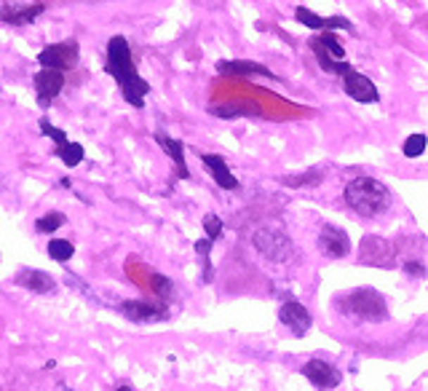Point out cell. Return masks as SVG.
Returning <instances> with one entry per match:
<instances>
[{
  "mask_svg": "<svg viewBox=\"0 0 428 391\" xmlns=\"http://www.w3.org/2000/svg\"><path fill=\"white\" fill-rule=\"evenodd\" d=\"M383 252H388V247L377 236H370V239L361 242V263H386Z\"/></svg>",
  "mask_w": 428,
  "mask_h": 391,
  "instance_id": "19",
  "label": "cell"
},
{
  "mask_svg": "<svg viewBox=\"0 0 428 391\" xmlns=\"http://www.w3.org/2000/svg\"><path fill=\"white\" fill-rule=\"evenodd\" d=\"M65 391H73V389H65Z\"/></svg>",
  "mask_w": 428,
  "mask_h": 391,
  "instance_id": "31",
  "label": "cell"
},
{
  "mask_svg": "<svg viewBox=\"0 0 428 391\" xmlns=\"http://www.w3.org/2000/svg\"><path fill=\"white\" fill-rule=\"evenodd\" d=\"M426 145H428V137L426 135H410L407 139H404V156L407 159H417L423 150H426Z\"/></svg>",
  "mask_w": 428,
  "mask_h": 391,
  "instance_id": "23",
  "label": "cell"
},
{
  "mask_svg": "<svg viewBox=\"0 0 428 391\" xmlns=\"http://www.w3.org/2000/svg\"><path fill=\"white\" fill-rule=\"evenodd\" d=\"M343 86H346V94L351 99H356V102H377L380 94H377V89H374V83L359 73V70L348 68L343 73Z\"/></svg>",
  "mask_w": 428,
  "mask_h": 391,
  "instance_id": "8",
  "label": "cell"
},
{
  "mask_svg": "<svg viewBox=\"0 0 428 391\" xmlns=\"http://www.w3.org/2000/svg\"><path fill=\"white\" fill-rule=\"evenodd\" d=\"M40 132H43V135L46 137H51L54 142H56V145H65L67 142V137H65V132H62V129H56V126H54V123H49L46 121V118H40Z\"/></svg>",
  "mask_w": 428,
  "mask_h": 391,
  "instance_id": "26",
  "label": "cell"
},
{
  "mask_svg": "<svg viewBox=\"0 0 428 391\" xmlns=\"http://www.w3.org/2000/svg\"><path fill=\"white\" fill-rule=\"evenodd\" d=\"M115 391H134V389H129V386H120V389H115Z\"/></svg>",
  "mask_w": 428,
  "mask_h": 391,
  "instance_id": "30",
  "label": "cell"
},
{
  "mask_svg": "<svg viewBox=\"0 0 428 391\" xmlns=\"http://www.w3.org/2000/svg\"><path fill=\"white\" fill-rule=\"evenodd\" d=\"M321 180H324V172H321V169H308L303 175H287L281 182L289 185V188H306V185H319Z\"/></svg>",
  "mask_w": 428,
  "mask_h": 391,
  "instance_id": "20",
  "label": "cell"
},
{
  "mask_svg": "<svg viewBox=\"0 0 428 391\" xmlns=\"http://www.w3.org/2000/svg\"><path fill=\"white\" fill-rule=\"evenodd\" d=\"M303 376H306L308 380L321 391L337 389V386H340V380H343L340 370L332 367L329 362H324V359H310V362L303 364Z\"/></svg>",
  "mask_w": 428,
  "mask_h": 391,
  "instance_id": "7",
  "label": "cell"
},
{
  "mask_svg": "<svg viewBox=\"0 0 428 391\" xmlns=\"http://www.w3.org/2000/svg\"><path fill=\"white\" fill-rule=\"evenodd\" d=\"M156 142L166 150V156L174 161V166H177L180 177L185 180V177H187V163H185V153H182V150H185V148H182V142H180V139H172V137H166V135H156Z\"/></svg>",
  "mask_w": 428,
  "mask_h": 391,
  "instance_id": "18",
  "label": "cell"
},
{
  "mask_svg": "<svg viewBox=\"0 0 428 391\" xmlns=\"http://www.w3.org/2000/svg\"><path fill=\"white\" fill-rule=\"evenodd\" d=\"M319 249L324 252L327 257H346L351 252V239L343 228L337 225H324L319 233Z\"/></svg>",
  "mask_w": 428,
  "mask_h": 391,
  "instance_id": "9",
  "label": "cell"
},
{
  "mask_svg": "<svg viewBox=\"0 0 428 391\" xmlns=\"http://www.w3.org/2000/svg\"><path fill=\"white\" fill-rule=\"evenodd\" d=\"M43 3H35V6H3V11H0V16H3V22H8V25H30L32 19L38 14H43Z\"/></svg>",
  "mask_w": 428,
  "mask_h": 391,
  "instance_id": "16",
  "label": "cell"
},
{
  "mask_svg": "<svg viewBox=\"0 0 428 391\" xmlns=\"http://www.w3.org/2000/svg\"><path fill=\"white\" fill-rule=\"evenodd\" d=\"M80 46L78 41H62V43H51L46 46L43 51L38 54L40 68H51V70H70L75 62H78Z\"/></svg>",
  "mask_w": 428,
  "mask_h": 391,
  "instance_id": "6",
  "label": "cell"
},
{
  "mask_svg": "<svg viewBox=\"0 0 428 391\" xmlns=\"http://www.w3.org/2000/svg\"><path fill=\"white\" fill-rule=\"evenodd\" d=\"M105 70L118 81V89L123 99L132 105V108L142 110L145 108V97L150 92V83L137 73L132 59V49H129V41L123 35H113L107 41V65Z\"/></svg>",
  "mask_w": 428,
  "mask_h": 391,
  "instance_id": "1",
  "label": "cell"
},
{
  "mask_svg": "<svg viewBox=\"0 0 428 391\" xmlns=\"http://www.w3.org/2000/svg\"><path fill=\"white\" fill-rule=\"evenodd\" d=\"M279 319L281 324H287L289 330H292L294 335H306L308 330H310V314L303 303H297V300H287L284 306L279 309Z\"/></svg>",
  "mask_w": 428,
  "mask_h": 391,
  "instance_id": "12",
  "label": "cell"
},
{
  "mask_svg": "<svg viewBox=\"0 0 428 391\" xmlns=\"http://www.w3.org/2000/svg\"><path fill=\"white\" fill-rule=\"evenodd\" d=\"M16 284H22V287L38 292V295H43V292H54V287H56L51 276L38 268H22L16 273Z\"/></svg>",
  "mask_w": 428,
  "mask_h": 391,
  "instance_id": "15",
  "label": "cell"
},
{
  "mask_svg": "<svg viewBox=\"0 0 428 391\" xmlns=\"http://www.w3.org/2000/svg\"><path fill=\"white\" fill-rule=\"evenodd\" d=\"M217 70H220L222 75H265V78H276V75L268 68H263V65H257V62H241V59H236V62H220Z\"/></svg>",
  "mask_w": 428,
  "mask_h": 391,
  "instance_id": "17",
  "label": "cell"
},
{
  "mask_svg": "<svg viewBox=\"0 0 428 391\" xmlns=\"http://www.w3.org/2000/svg\"><path fill=\"white\" fill-rule=\"evenodd\" d=\"M343 303H346L343 309L351 316L364 319V322H380V319H386L388 314L386 297L380 295V292H374V290H353L351 295H346Z\"/></svg>",
  "mask_w": 428,
  "mask_h": 391,
  "instance_id": "3",
  "label": "cell"
},
{
  "mask_svg": "<svg viewBox=\"0 0 428 391\" xmlns=\"http://www.w3.org/2000/svg\"><path fill=\"white\" fill-rule=\"evenodd\" d=\"M201 161H203V166L212 172L214 182L220 185L222 190H236L239 188V180H236V175L227 169V163L220 159V156H212V153H203L201 156Z\"/></svg>",
  "mask_w": 428,
  "mask_h": 391,
  "instance_id": "14",
  "label": "cell"
},
{
  "mask_svg": "<svg viewBox=\"0 0 428 391\" xmlns=\"http://www.w3.org/2000/svg\"><path fill=\"white\" fill-rule=\"evenodd\" d=\"M346 204L359 217H377L391 209V190L372 177H356L346 185Z\"/></svg>",
  "mask_w": 428,
  "mask_h": 391,
  "instance_id": "2",
  "label": "cell"
},
{
  "mask_svg": "<svg viewBox=\"0 0 428 391\" xmlns=\"http://www.w3.org/2000/svg\"><path fill=\"white\" fill-rule=\"evenodd\" d=\"M254 247H257V252L270 260V263H287V260H292L294 255V247L289 242V236L279 228H260L254 230L252 236Z\"/></svg>",
  "mask_w": 428,
  "mask_h": 391,
  "instance_id": "4",
  "label": "cell"
},
{
  "mask_svg": "<svg viewBox=\"0 0 428 391\" xmlns=\"http://www.w3.org/2000/svg\"><path fill=\"white\" fill-rule=\"evenodd\" d=\"M407 271H410V273H423V268H420V266H415V263H410Z\"/></svg>",
  "mask_w": 428,
  "mask_h": 391,
  "instance_id": "29",
  "label": "cell"
},
{
  "mask_svg": "<svg viewBox=\"0 0 428 391\" xmlns=\"http://www.w3.org/2000/svg\"><path fill=\"white\" fill-rule=\"evenodd\" d=\"M203 230H206V239L217 242V239L222 236V220L217 215H206L203 217Z\"/></svg>",
  "mask_w": 428,
  "mask_h": 391,
  "instance_id": "25",
  "label": "cell"
},
{
  "mask_svg": "<svg viewBox=\"0 0 428 391\" xmlns=\"http://www.w3.org/2000/svg\"><path fill=\"white\" fill-rule=\"evenodd\" d=\"M73 255H75V247L67 242V239H51V242H49V257L56 260V263H67Z\"/></svg>",
  "mask_w": 428,
  "mask_h": 391,
  "instance_id": "21",
  "label": "cell"
},
{
  "mask_svg": "<svg viewBox=\"0 0 428 391\" xmlns=\"http://www.w3.org/2000/svg\"><path fill=\"white\" fill-rule=\"evenodd\" d=\"M294 16H297V22L300 25H306V27L310 30H337V27H343V30H351V22L348 19H343V16H319V14H313L310 8H297L294 11Z\"/></svg>",
  "mask_w": 428,
  "mask_h": 391,
  "instance_id": "13",
  "label": "cell"
},
{
  "mask_svg": "<svg viewBox=\"0 0 428 391\" xmlns=\"http://www.w3.org/2000/svg\"><path fill=\"white\" fill-rule=\"evenodd\" d=\"M310 49H313V54L319 56L321 68L327 70V73H337V75H343L351 65L343 62V56H346V49L337 43L334 35H319V38H313L310 41Z\"/></svg>",
  "mask_w": 428,
  "mask_h": 391,
  "instance_id": "5",
  "label": "cell"
},
{
  "mask_svg": "<svg viewBox=\"0 0 428 391\" xmlns=\"http://www.w3.org/2000/svg\"><path fill=\"white\" fill-rule=\"evenodd\" d=\"M120 311L137 324H145V322H156V319H166L169 316V311L166 306H160V303H150V300H129V303H123Z\"/></svg>",
  "mask_w": 428,
  "mask_h": 391,
  "instance_id": "11",
  "label": "cell"
},
{
  "mask_svg": "<svg viewBox=\"0 0 428 391\" xmlns=\"http://www.w3.org/2000/svg\"><path fill=\"white\" fill-rule=\"evenodd\" d=\"M32 83H35V92H38V102L46 108L54 97L62 92V86H65V73H62V70L43 68L38 75H35V81Z\"/></svg>",
  "mask_w": 428,
  "mask_h": 391,
  "instance_id": "10",
  "label": "cell"
},
{
  "mask_svg": "<svg viewBox=\"0 0 428 391\" xmlns=\"http://www.w3.org/2000/svg\"><path fill=\"white\" fill-rule=\"evenodd\" d=\"M62 223H65V215H62V212H49V215H43L38 223H35V228H38L40 233H54Z\"/></svg>",
  "mask_w": 428,
  "mask_h": 391,
  "instance_id": "24",
  "label": "cell"
},
{
  "mask_svg": "<svg viewBox=\"0 0 428 391\" xmlns=\"http://www.w3.org/2000/svg\"><path fill=\"white\" fill-rule=\"evenodd\" d=\"M212 239H203V242L196 244V252L203 257V279L209 282V276H212V266H209V247H212Z\"/></svg>",
  "mask_w": 428,
  "mask_h": 391,
  "instance_id": "27",
  "label": "cell"
},
{
  "mask_svg": "<svg viewBox=\"0 0 428 391\" xmlns=\"http://www.w3.org/2000/svg\"><path fill=\"white\" fill-rule=\"evenodd\" d=\"M212 116H217V118H239V116H244V110L241 108H212Z\"/></svg>",
  "mask_w": 428,
  "mask_h": 391,
  "instance_id": "28",
  "label": "cell"
},
{
  "mask_svg": "<svg viewBox=\"0 0 428 391\" xmlns=\"http://www.w3.org/2000/svg\"><path fill=\"white\" fill-rule=\"evenodd\" d=\"M56 153L65 161V166H78L83 161V145H78V142H65L56 148Z\"/></svg>",
  "mask_w": 428,
  "mask_h": 391,
  "instance_id": "22",
  "label": "cell"
}]
</instances>
